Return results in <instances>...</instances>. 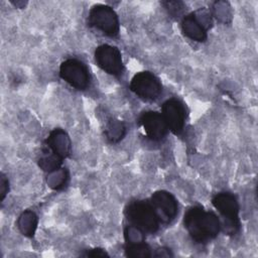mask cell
Wrapping results in <instances>:
<instances>
[{
  "instance_id": "obj_1",
  "label": "cell",
  "mask_w": 258,
  "mask_h": 258,
  "mask_svg": "<svg viewBox=\"0 0 258 258\" xmlns=\"http://www.w3.org/2000/svg\"><path fill=\"white\" fill-rule=\"evenodd\" d=\"M183 226L195 242L206 244L219 235L221 221L216 214L202 206H191L184 213Z\"/></svg>"
},
{
  "instance_id": "obj_2",
  "label": "cell",
  "mask_w": 258,
  "mask_h": 258,
  "mask_svg": "<svg viewBox=\"0 0 258 258\" xmlns=\"http://www.w3.org/2000/svg\"><path fill=\"white\" fill-rule=\"evenodd\" d=\"M71 152V140L68 134L59 128L53 129L44 142L42 155L38 159V165L48 173L58 169L62 160Z\"/></svg>"
},
{
  "instance_id": "obj_3",
  "label": "cell",
  "mask_w": 258,
  "mask_h": 258,
  "mask_svg": "<svg viewBox=\"0 0 258 258\" xmlns=\"http://www.w3.org/2000/svg\"><path fill=\"white\" fill-rule=\"evenodd\" d=\"M124 215L130 226L144 234L156 233L161 223L149 201L134 200L129 202L124 209Z\"/></svg>"
},
{
  "instance_id": "obj_4",
  "label": "cell",
  "mask_w": 258,
  "mask_h": 258,
  "mask_svg": "<svg viewBox=\"0 0 258 258\" xmlns=\"http://www.w3.org/2000/svg\"><path fill=\"white\" fill-rule=\"evenodd\" d=\"M212 204L223 218L225 232L230 236L238 234L241 222L239 218L240 207L236 196L230 191H220L213 197Z\"/></svg>"
},
{
  "instance_id": "obj_5",
  "label": "cell",
  "mask_w": 258,
  "mask_h": 258,
  "mask_svg": "<svg viewBox=\"0 0 258 258\" xmlns=\"http://www.w3.org/2000/svg\"><path fill=\"white\" fill-rule=\"evenodd\" d=\"M88 25L109 37H116L119 34V18L115 10L105 4L94 5L88 14Z\"/></svg>"
},
{
  "instance_id": "obj_6",
  "label": "cell",
  "mask_w": 258,
  "mask_h": 258,
  "mask_svg": "<svg viewBox=\"0 0 258 258\" xmlns=\"http://www.w3.org/2000/svg\"><path fill=\"white\" fill-rule=\"evenodd\" d=\"M129 88L139 99L146 102L157 100L162 93V84L157 76L148 71L139 72L132 78Z\"/></svg>"
},
{
  "instance_id": "obj_7",
  "label": "cell",
  "mask_w": 258,
  "mask_h": 258,
  "mask_svg": "<svg viewBox=\"0 0 258 258\" xmlns=\"http://www.w3.org/2000/svg\"><path fill=\"white\" fill-rule=\"evenodd\" d=\"M180 24L186 37L194 41L204 42L208 38V29L212 24V17L208 10L201 8L183 16Z\"/></svg>"
},
{
  "instance_id": "obj_8",
  "label": "cell",
  "mask_w": 258,
  "mask_h": 258,
  "mask_svg": "<svg viewBox=\"0 0 258 258\" xmlns=\"http://www.w3.org/2000/svg\"><path fill=\"white\" fill-rule=\"evenodd\" d=\"M59 77L71 87L84 91L91 83V75L85 62L77 58H68L59 66Z\"/></svg>"
},
{
  "instance_id": "obj_9",
  "label": "cell",
  "mask_w": 258,
  "mask_h": 258,
  "mask_svg": "<svg viewBox=\"0 0 258 258\" xmlns=\"http://www.w3.org/2000/svg\"><path fill=\"white\" fill-rule=\"evenodd\" d=\"M97 66L105 73L119 78L124 72V63L120 50L110 44L99 45L94 52Z\"/></svg>"
},
{
  "instance_id": "obj_10",
  "label": "cell",
  "mask_w": 258,
  "mask_h": 258,
  "mask_svg": "<svg viewBox=\"0 0 258 258\" xmlns=\"http://www.w3.org/2000/svg\"><path fill=\"white\" fill-rule=\"evenodd\" d=\"M161 114L167 124L168 130L175 135H179L184 128L186 110L184 104L176 99H167L161 107Z\"/></svg>"
},
{
  "instance_id": "obj_11",
  "label": "cell",
  "mask_w": 258,
  "mask_h": 258,
  "mask_svg": "<svg viewBox=\"0 0 258 258\" xmlns=\"http://www.w3.org/2000/svg\"><path fill=\"white\" fill-rule=\"evenodd\" d=\"M149 202L154 208L161 223H170L176 217L178 204L172 194L166 190H157L152 194Z\"/></svg>"
},
{
  "instance_id": "obj_12",
  "label": "cell",
  "mask_w": 258,
  "mask_h": 258,
  "mask_svg": "<svg viewBox=\"0 0 258 258\" xmlns=\"http://www.w3.org/2000/svg\"><path fill=\"white\" fill-rule=\"evenodd\" d=\"M139 124L146 137L152 141L162 140L169 131L162 114L156 111L143 112L139 117Z\"/></svg>"
},
{
  "instance_id": "obj_13",
  "label": "cell",
  "mask_w": 258,
  "mask_h": 258,
  "mask_svg": "<svg viewBox=\"0 0 258 258\" xmlns=\"http://www.w3.org/2000/svg\"><path fill=\"white\" fill-rule=\"evenodd\" d=\"M104 133L110 142L116 143L119 142L126 134V126L120 120L111 117L106 123Z\"/></svg>"
},
{
  "instance_id": "obj_14",
  "label": "cell",
  "mask_w": 258,
  "mask_h": 258,
  "mask_svg": "<svg viewBox=\"0 0 258 258\" xmlns=\"http://www.w3.org/2000/svg\"><path fill=\"white\" fill-rule=\"evenodd\" d=\"M37 216L32 211H25L23 212L17 222L18 228L20 232L27 237H32L35 233L37 227Z\"/></svg>"
},
{
  "instance_id": "obj_15",
  "label": "cell",
  "mask_w": 258,
  "mask_h": 258,
  "mask_svg": "<svg viewBox=\"0 0 258 258\" xmlns=\"http://www.w3.org/2000/svg\"><path fill=\"white\" fill-rule=\"evenodd\" d=\"M125 255L128 257H151V248L148 244L143 242L130 243L125 246Z\"/></svg>"
},
{
  "instance_id": "obj_16",
  "label": "cell",
  "mask_w": 258,
  "mask_h": 258,
  "mask_svg": "<svg viewBox=\"0 0 258 258\" xmlns=\"http://www.w3.org/2000/svg\"><path fill=\"white\" fill-rule=\"evenodd\" d=\"M49 173L50 175L49 177H47V183L50 187H52L53 189H59L63 187V185H66L67 180L69 178L68 171L66 169L58 168Z\"/></svg>"
},
{
  "instance_id": "obj_17",
  "label": "cell",
  "mask_w": 258,
  "mask_h": 258,
  "mask_svg": "<svg viewBox=\"0 0 258 258\" xmlns=\"http://www.w3.org/2000/svg\"><path fill=\"white\" fill-rule=\"evenodd\" d=\"M161 4L172 17H179L185 9L184 4L180 1H165L161 2Z\"/></svg>"
},
{
  "instance_id": "obj_18",
  "label": "cell",
  "mask_w": 258,
  "mask_h": 258,
  "mask_svg": "<svg viewBox=\"0 0 258 258\" xmlns=\"http://www.w3.org/2000/svg\"><path fill=\"white\" fill-rule=\"evenodd\" d=\"M82 256L85 257H109V254L102 248H93L86 250Z\"/></svg>"
},
{
  "instance_id": "obj_19",
  "label": "cell",
  "mask_w": 258,
  "mask_h": 258,
  "mask_svg": "<svg viewBox=\"0 0 258 258\" xmlns=\"http://www.w3.org/2000/svg\"><path fill=\"white\" fill-rule=\"evenodd\" d=\"M9 190V181L4 173H1L0 176V196H1V202L4 201L6 195Z\"/></svg>"
},
{
  "instance_id": "obj_20",
  "label": "cell",
  "mask_w": 258,
  "mask_h": 258,
  "mask_svg": "<svg viewBox=\"0 0 258 258\" xmlns=\"http://www.w3.org/2000/svg\"><path fill=\"white\" fill-rule=\"evenodd\" d=\"M153 256H156V257H169V256H172V253L170 252V249L162 247V248L156 249V253L153 254Z\"/></svg>"
}]
</instances>
